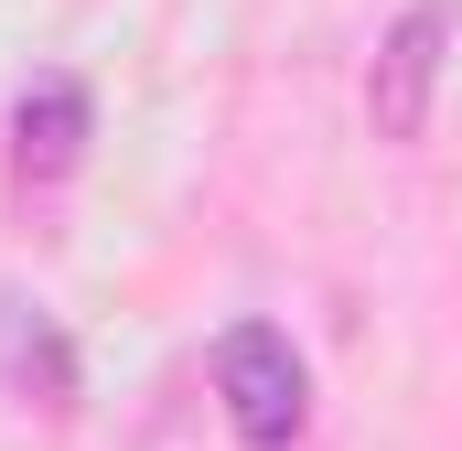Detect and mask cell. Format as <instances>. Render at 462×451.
<instances>
[{"mask_svg":"<svg viewBox=\"0 0 462 451\" xmlns=\"http://www.w3.org/2000/svg\"><path fill=\"white\" fill-rule=\"evenodd\" d=\"M216 398H226V430L247 451H291L312 419V376H301L291 334H269V323H236L216 344Z\"/></svg>","mask_w":462,"mask_h":451,"instance_id":"1","label":"cell"},{"mask_svg":"<svg viewBox=\"0 0 462 451\" xmlns=\"http://www.w3.org/2000/svg\"><path fill=\"white\" fill-rule=\"evenodd\" d=\"M430 76H441V0H420V11H409V22L387 32L376 76H365L376 140H420V129H430Z\"/></svg>","mask_w":462,"mask_h":451,"instance_id":"2","label":"cell"},{"mask_svg":"<svg viewBox=\"0 0 462 451\" xmlns=\"http://www.w3.org/2000/svg\"><path fill=\"white\" fill-rule=\"evenodd\" d=\"M0 376L22 398H43V409L76 398V344H65V323L43 301H22V290H0Z\"/></svg>","mask_w":462,"mask_h":451,"instance_id":"3","label":"cell"},{"mask_svg":"<svg viewBox=\"0 0 462 451\" xmlns=\"http://www.w3.org/2000/svg\"><path fill=\"white\" fill-rule=\"evenodd\" d=\"M76 151H87V87L43 76L11 108V161H22V183H54V172H76Z\"/></svg>","mask_w":462,"mask_h":451,"instance_id":"4","label":"cell"}]
</instances>
